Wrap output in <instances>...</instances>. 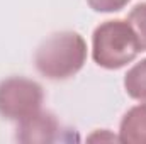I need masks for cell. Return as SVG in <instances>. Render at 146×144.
<instances>
[{
    "label": "cell",
    "mask_w": 146,
    "mask_h": 144,
    "mask_svg": "<svg viewBox=\"0 0 146 144\" xmlns=\"http://www.w3.org/2000/svg\"><path fill=\"white\" fill-rule=\"evenodd\" d=\"M87 61V42L75 31L54 32L41 42L34 54L36 70L48 80H68Z\"/></svg>",
    "instance_id": "6da1fadb"
},
{
    "label": "cell",
    "mask_w": 146,
    "mask_h": 144,
    "mask_svg": "<svg viewBox=\"0 0 146 144\" xmlns=\"http://www.w3.org/2000/svg\"><path fill=\"white\" fill-rule=\"evenodd\" d=\"M139 53V41L127 20H106L95 27L92 36V58L100 68H124L134 61Z\"/></svg>",
    "instance_id": "7a4b0ae2"
},
{
    "label": "cell",
    "mask_w": 146,
    "mask_h": 144,
    "mask_svg": "<svg viewBox=\"0 0 146 144\" xmlns=\"http://www.w3.org/2000/svg\"><path fill=\"white\" fill-rule=\"evenodd\" d=\"M44 100L42 87L24 76H9L0 81V115L9 120H22L37 112Z\"/></svg>",
    "instance_id": "3957f363"
},
{
    "label": "cell",
    "mask_w": 146,
    "mask_h": 144,
    "mask_svg": "<svg viewBox=\"0 0 146 144\" xmlns=\"http://www.w3.org/2000/svg\"><path fill=\"white\" fill-rule=\"evenodd\" d=\"M60 137V122L51 112L37 110L19 120L15 129V139L24 144L54 143Z\"/></svg>",
    "instance_id": "277c9868"
},
{
    "label": "cell",
    "mask_w": 146,
    "mask_h": 144,
    "mask_svg": "<svg viewBox=\"0 0 146 144\" xmlns=\"http://www.w3.org/2000/svg\"><path fill=\"white\" fill-rule=\"evenodd\" d=\"M119 141L126 144H146V104L131 107L119 126Z\"/></svg>",
    "instance_id": "5b68a950"
},
{
    "label": "cell",
    "mask_w": 146,
    "mask_h": 144,
    "mask_svg": "<svg viewBox=\"0 0 146 144\" xmlns=\"http://www.w3.org/2000/svg\"><path fill=\"white\" fill-rule=\"evenodd\" d=\"M126 93L139 102H146V59L136 63L124 76Z\"/></svg>",
    "instance_id": "8992f818"
},
{
    "label": "cell",
    "mask_w": 146,
    "mask_h": 144,
    "mask_svg": "<svg viewBox=\"0 0 146 144\" xmlns=\"http://www.w3.org/2000/svg\"><path fill=\"white\" fill-rule=\"evenodd\" d=\"M134 34L139 41V46H141V51H146V2H141L138 5H134L131 9V12L127 14V19H126Z\"/></svg>",
    "instance_id": "52a82bcc"
},
{
    "label": "cell",
    "mask_w": 146,
    "mask_h": 144,
    "mask_svg": "<svg viewBox=\"0 0 146 144\" xmlns=\"http://www.w3.org/2000/svg\"><path fill=\"white\" fill-rule=\"evenodd\" d=\"M131 0H87L88 7L100 14H112L122 10Z\"/></svg>",
    "instance_id": "ba28073f"
}]
</instances>
